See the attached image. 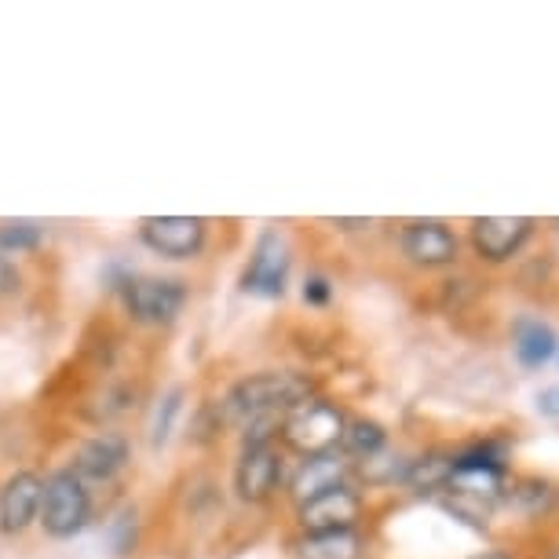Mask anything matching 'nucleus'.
Wrapping results in <instances>:
<instances>
[{"label":"nucleus","mask_w":559,"mask_h":559,"mask_svg":"<svg viewBox=\"0 0 559 559\" xmlns=\"http://www.w3.org/2000/svg\"><path fill=\"white\" fill-rule=\"evenodd\" d=\"M289 246L278 230H263L257 238V249L241 271V289L252 293V297L263 300H278L286 293V278H289Z\"/></svg>","instance_id":"5"},{"label":"nucleus","mask_w":559,"mask_h":559,"mask_svg":"<svg viewBox=\"0 0 559 559\" xmlns=\"http://www.w3.org/2000/svg\"><path fill=\"white\" fill-rule=\"evenodd\" d=\"M304 300L314 304V308H325V304L333 300V286L325 274H311L308 282H304Z\"/></svg>","instance_id":"21"},{"label":"nucleus","mask_w":559,"mask_h":559,"mask_svg":"<svg viewBox=\"0 0 559 559\" xmlns=\"http://www.w3.org/2000/svg\"><path fill=\"white\" fill-rule=\"evenodd\" d=\"M19 282H23L19 278V267L4 257V252H0V297H12V293L19 289Z\"/></svg>","instance_id":"22"},{"label":"nucleus","mask_w":559,"mask_h":559,"mask_svg":"<svg viewBox=\"0 0 559 559\" xmlns=\"http://www.w3.org/2000/svg\"><path fill=\"white\" fill-rule=\"evenodd\" d=\"M450 472H453L450 453H425V457L409 461L403 483L406 487H414L417 493H439V490H447Z\"/></svg>","instance_id":"16"},{"label":"nucleus","mask_w":559,"mask_h":559,"mask_svg":"<svg viewBox=\"0 0 559 559\" xmlns=\"http://www.w3.org/2000/svg\"><path fill=\"white\" fill-rule=\"evenodd\" d=\"M300 515V531L304 534H336V531H355L358 520H362V498L358 490L344 487H333L311 498L308 504L297 509Z\"/></svg>","instance_id":"9"},{"label":"nucleus","mask_w":559,"mask_h":559,"mask_svg":"<svg viewBox=\"0 0 559 559\" xmlns=\"http://www.w3.org/2000/svg\"><path fill=\"white\" fill-rule=\"evenodd\" d=\"M333 227H341V230H362V227H369V219H333Z\"/></svg>","instance_id":"24"},{"label":"nucleus","mask_w":559,"mask_h":559,"mask_svg":"<svg viewBox=\"0 0 559 559\" xmlns=\"http://www.w3.org/2000/svg\"><path fill=\"white\" fill-rule=\"evenodd\" d=\"M344 428H347L344 409L336 403H330V399L311 395L293 409H286L278 436L289 450H297L300 457H322V453L341 450Z\"/></svg>","instance_id":"2"},{"label":"nucleus","mask_w":559,"mask_h":559,"mask_svg":"<svg viewBox=\"0 0 559 559\" xmlns=\"http://www.w3.org/2000/svg\"><path fill=\"white\" fill-rule=\"evenodd\" d=\"M179 409H183V388H173V392L162 399V406L154 409V425H151L154 450H162L168 442V436H173V425H176Z\"/></svg>","instance_id":"20"},{"label":"nucleus","mask_w":559,"mask_h":559,"mask_svg":"<svg viewBox=\"0 0 559 559\" xmlns=\"http://www.w3.org/2000/svg\"><path fill=\"white\" fill-rule=\"evenodd\" d=\"M512 352H515V362L523 369H542L556 358L559 336L548 322L523 314V319L512 322Z\"/></svg>","instance_id":"14"},{"label":"nucleus","mask_w":559,"mask_h":559,"mask_svg":"<svg viewBox=\"0 0 559 559\" xmlns=\"http://www.w3.org/2000/svg\"><path fill=\"white\" fill-rule=\"evenodd\" d=\"M406 468H409V461L403 457V453H392L388 447L381 453H373V457H362V464H358L362 479L373 483V487H384V483L406 479Z\"/></svg>","instance_id":"18"},{"label":"nucleus","mask_w":559,"mask_h":559,"mask_svg":"<svg viewBox=\"0 0 559 559\" xmlns=\"http://www.w3.org/2000/svg\"><path fill=\"white\" fill-rule=\"evenodd\" d=\"M45 238V227L34 224V219H15V224H0V252H29L40 246Z\"/></svg>","instance_id":"19"},{"label":"nucleus","mask_w":559,"mask_h":559,"mask_svg":"<svg viewBox=\"0 0 559 559\" xmlns=\"http://www.w3.org/2000/svg\"><path fill=\"white\" fill-rule=\"evenodd\" d=\"M121 300L140 325H173L187 308V286L176 278H124Z\"/></svg>","instance_id":"4"},{"label":"nucleus","mask_w":559,"mask_h":559,"mask_svg":"<svg viewBox=\"0 0 559 559\" xmlns=\"http://www.w3.org/2000/svg\"><path fill=\"white\" fill-rule=\"evenodd\" d=\"M347 476H352V461H344V453H322V457H304V464L293 476L289 490H293V501L308 504L311 498L319 493L333 490V487H344Z\"/></svg>","instance_id":"13"},{"label":"nucleus","mask_w":559,"mask_h":559,"mask_svg":"<svg viewBox=\"0 0 559 559\" xmlns=\"http://www.w3.org/2000/svg\"><path fill=\"white\" fill-rule=\"evenodd\" d=\"M399 241L403 257L417 267H450L457 260V235L442 219H409Z\"/></svg>","instance_id":"10"},{"label":"nucleus","mask_w":559,"mask_h":559,"mask_svg":"<svg viewBox=\"0 0 559 559\" xmlns=\"http://www.w3.org/2000/svg\"><path fill=\"white\" fill-rule=\"evenodd\" d=\"M124 464H129V442H124V436H118V431L92 436L73 453V472H78L81 479H114Z\"/></svg>","instance_id":"12"},{"label":"nucleus","mask_w":559,"mask_h":559,"mask_svg":"<svg viewBox=\"0 0 559 559\" xmlns=\"http://www.w3.org/2000/svg\"><path fill=\"white\" fill-rule=\"evenodd\" d=\"M537 414H542V417H552V420H559V384L545 388V392L537 395Z\"/></svg>","instance_id":"23"},{"label":"nucleus","mask_w":559,"mask_h":559,"mask_svg":"<svg viewBox=\"0 0 559 559\" xmlns=\"http://www.w3.org/2000/svg\"><path fill=\"white\" fill-rule=\"evenodd\" d=\"M534 235L531 216H476L472 219V249L487 263H509Z\"/></svg>","instance_id":"8"},{"label":"nucleus","mask_w":559,"mask_h":559,"mask_svg":"<svg viewBox=\"0 0 559 559\" xmlns=\"http://www.w3.org/2000/svg\"><path fill=\"white\" fill-rule=\"evenodd\" d=\"M548 559H559V545L552 548V552H548Z\"/></svg>","instance_id":"26"},{"label":"nucleus","mask_w":559,"mask_h":559,"mask_svg":"<svg viewBox=\"0 0 559 559\" xmlns=\"http://www.w3.org/2000/svg\"><path fill=\"white\" fill-rule=\"evenodd\" d=\"M300 559H358L362 556V534L336 531V534H304L297 542Z\"/></svg>","instance_id":"15"},{"label":"nucleus","mask_w":559,"mask_h":559,"mask_svg":"<svg viewBox=\"0 0 559 559\" xmlns=\"http://www.w3.org/2000/svg\"><path fill=\"white\" fill-rule=\"evenodd\" d=\"M40 501H45V479L37 472H15L0 490V531L23 534L37 523Z\"/></svg>","instance_id":"11"},{"label":"nucleus","mask_w":559,"mask_h":559,"mask_svg":"<svg viewBox=\"0 0 559 559\" xmlns=\"http://www.w3.org/2000/svg\"><path fill=\"white\" fill-rule=\"evenodd\" d=\"M472 559H512V556H504V552H483V556H472Z\"/></svg>","instance_id":"25"},{"label":"nucleus","mask_w":559,"mask_h":559,"mask_svg":"<svg viewBox=\"0 0 559 559\" xmlns=\"http://www.w3.org/2000/svg\"><path fill=\"white\" fill-rule=\"evenodd\" d=\"M311 395H314V381L308 373L267 369V373H252L230 388L224 409L230 420H249L260 414H286V409H293Z\"/></svg>","instance_id":"1"},{"label":"nucleus","mask_w":559,"mask_h":559,"mask_svg":"<svg viewBox=\"0 0 559 559\" xmlns=\"http://www.w3.org/2000/svg\"><path fill=\"white\" fill-rule=\"evenodd\" d=\"M384 447H388V431L377 425V420H366V417L347 420L344 442H341L344 453H355V457L362 461V457H373V453H381Z\"/></svg>","instance_id":"17"},{"label":"nucleus","mask_w":559,"mask_h":559,"mask_svg":"<svg viewBox=\"0 0 559 559\" xmlns=\"http://www.w3.org/2000/svg\"><path fill=\"white\" fill-rule=\"evenodd\" d=\"M282 476H286V457L274 442L271 447H249L241 450V461L235 468V490L246 504H263L282 487Z\"/></svg>","instance_id":"7"},{"label":"nucleus","mask_w":559,"mask_h":559,"mask_svg":"<svg viewBox=\"0 0 559 559\" xmlns=\"http://www.w3.org/2000/svg\"><path fill=\"white\" fill-rule=\"evenodd\" d=\"M92 515V498L84 490V479L73 468L51 472L45 483V501H40V526L51 537H73L88 526Z\"/></svg>","instance_id":"3"},{"label":"nucleus","mask_w":559,"mask_h":559,"mask_svg":"<svg viewBox=\"0 0 559 559\" xmlns=\"http://www.w3.org/2000/svg\"><path fill=\"white\" fill-rule=\"evenodd\" d=\"M143 246L165 260H191L205 246L202 216H143L140 219Z\"/></svg>","instance_id":"6"}]
</instances>
